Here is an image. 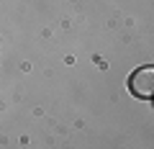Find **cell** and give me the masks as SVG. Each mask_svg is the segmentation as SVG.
Instances as JSON below:
<instances>
[{
    "label": "cell",
    "mask_w": 154,
    "mask_h": 149,
    "mask_svg": "<svg viewBox=\"0 0 154 149\" xmlns=\"http://www.w3.org/2000/svg\"><path fill=\"white\" fill-rule=\"evenodd\" d=\"M152 88H154V67H141L128 80V90L136 98H152Z\"/></svg>",
    "instance_id": "1"
}]
</instances>
